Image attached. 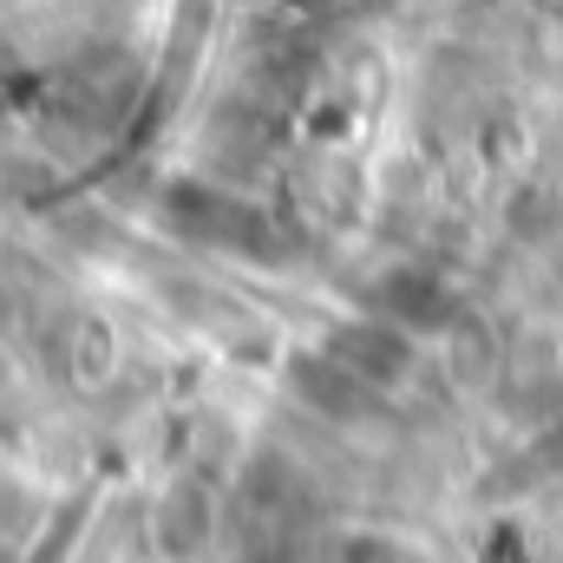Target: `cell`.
Returning a JSON list of instances; mask_svg holds the SVG:
<instances>
[{
  "instance_id": "cell-1",
  "label": "cell",
  "mask_w": 563,
  "mask_h": 563,
  "mask_svg": "<svg viewBox=\"0 0 563 563\" xmlns=\"http://www.w3.org/2000/svg\"><path fill=\"white\" fill-rule=\"evenodd\" d=\"M334 361H341V367H354V361H361V341H354V334H347V341H334ZM374 361H387V367H394V361H400V347H394L387 334H367V367H361V380H380V367H374Z\"/></svg>"
}]
</instances>
